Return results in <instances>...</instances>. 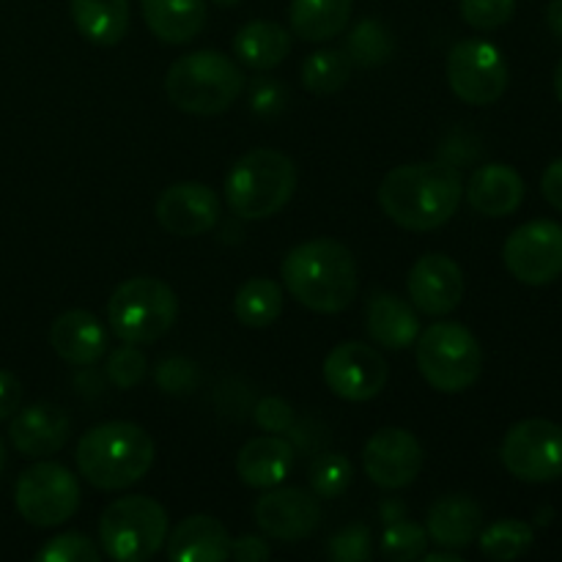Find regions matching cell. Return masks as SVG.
<instances>
[{"label": "cell", "instance_id": "6da1fadb", "mask_svg": "<svg viewBox=\"0 0 562 562\" xmlns=\"http://www.w3.org/2000/svg\"><path fill=\"white\" fill-rule=\"evenodd\" d=\"M464 198L461 173L448 162H412L393 168L379 184V206L395 225L415 234L442 228Z\"/></svg>", "mask_w": 562, "mask_h": 562}, {"label": "cell", "instance_id": "7a4b0ae2", "mask_svg": "<svg viewBox=\"0 0 562 562\" xmlns=\"http://www.w3.org/2000/svg\"><path fill=\"white\" fill-rule=\"evenodd\" d=\"M283 285L307 311L340 313L360 289L357 261L349 247L335 239L302 241L283 258Z\"/></svg>", "mask_w": 562, "mask_h": 562}, {"label": "cell", "instance_id": "3957f363", "mask_svg": "<svg viewBox=\"0 0 562 562\" xmlns=\"http://www.w3.org/2000/svg\"><path fill=\"white\" fill-rule=\"evenodd\" d=\"M77 470L99 492H121L148 475L154 439L137 423L110 420L88 428L77 445Z\"/></svg>", "mask_w": 562, "mask_h": 562}, {"label": "cell", "instance_id": "277c9868", "mask_svg": "<svg viewBox=\"0 0 562 562\" xmlns=\"http://www.w3.org/2000/svg\"><path fill=\"white\" fill-rule=\"evenodd\" d=\"M245 75L223 53L198 49L181 55L165 75V93L170 104L190 115H220L239 99Z\"/></svg>", "mask_w": 562, "mask_h": 562}, {"label": "cell", "instance_id": "5b68a950", "mask_svg": "<svg viewBox=\"0 0 562 562\" xmlns=\"http://www.w3.org/2000/svg\"><path fill=\"white\" fill-rule=\"evenodd\" d=\"M296 165L274 148H252L225 179V201L241 220L274 217L296 190Z\"/></svg>", "mask_w": 562, "mask_h": 562}, {"label": "cell", "instance_id": "8992f818", "mask_svg": "<svg viewBox=\"0 0 562 562\" xmlns=\"http://www.w3.org/2000/svg\"><path fill=\"white\" fill-rule=\"evenodd\" d=\"M415 346L423 379L439 393H464L481 379V344L464 324L434 322L417 335Z\"/></svg>", "mask_w": 562, "mask_h": 562}, {"label": "cell", "instance_id": "52a82bcc", "mask_svg": "<svg viewBox=\"0 0 562 562\" xmlns=\"http://www.w3.org/2000/svg\"><path fill=\"white\" fill-rule=\"evenodd\" d=\"M179 316L176 291L159 278H132L113 291L108 324L121 344H154L170 333Z\"/></svg>", "mask_w": 562, "mask_h": 562}, {"label": "cell", "instance_id": "ba28073f", "mask_svg": "<svg viewBox=\"0 0 562 562\" xmlns=\"http://www.w3.org/2000/svg\"><path fill=\"white\" fill-rule=\"evenodd\" d=\"M170 521L162 505L151 497H121L104 508L99 541L108 558L119 562L151 560L168 541Z\"/></svg>", "mask_w": 562, "mask_h": 562}, {"label": "cell", "instance_id": "9c48e42d", "mask_svg": "<svg viewBox=\"0 0 562 562\" xmlns=\"http://www.w3.org/2000/svg\"><path fill=\"white\" fill-rule=\"evenodd\" d=\"M14 505L27 525L58 527L80 508V481L64 464L38 461L16 481Z\"/></svg>", "mask_w": 562, "mask_h": 562}, {"label": "cell", "instance_id": "30bf717a", "mask_svg": "<svg viewBox=\"0 0 562 562\" xmlns=\"http://www.w3.org/2000/svg\"><path fill=\"white\" fill-rule=\"evenodd\" d=\"M505 470L525 483H552L562 477V426L552 420H521L508 428L499 448Z\"/></svg>", "mask_w": 562, "mask_h": 562}, {"label": "cell", "instance_id": "8fae6325", "mask_svg": "<svg viewBox=\"0 0 562 562\" xmlns=\"http://www.w3.org/2000/svg\"><path fill=\"white\" fill-rule=\"evenodd\" d=\"M510 71L503 53L483 38H464L448 55V86L461 102L486 108L508 91Z\"/></svg>", "mask_w": 562, "mask_h": 562}, {"label": "cell", "instance_id": "7c38bea8", "mask_svg": "<svg viewBox=\"0 0 562 562\" xmlns=\"http://www.w3.org/2000/svg\"><path fill=\"white\" fill-rule=\"evenodd\" d=\"M503 261L525 285H549L562 274V225L532 220L505 239Z\"/></svg>", "mask_w": 562, "mask_h": 562}, {"label": "cell", "instance_id": "4fadbf2b", "mask_svg": "<svg viewBox=\"0 0 562 562\" xmlns=\"http://www.w3.org/2000/svg\"><path fill=\"white\" fill-rule=\"evenodd\" d=\"M387 379V360L373 346L360 344V340L338 344L324 360V382L329 393L351 404L376 398Z\"/></svg>", "mask_w": 562, "mask_h": 562}, {"label": "cell", "instance_id": "5bb4252c", "mask_svg": "<svg viewBox=\"0 0 562 562\" xmlns=\"http://www.w3.org/2000/svg\"><path fill=\"white\" fill-rule=\"evenodd\" d=\"M366 472L379 488L398 492L417 481L423 470V448L415 434L404 428H379L366 445Z\"/></svg>", "mask_w": 562, "mask_h": 562}, {"label": "cell", "instance_id": "9a60e30c", "mask_svg": "<svg viewBox=\"0 0 562 562\" xmlns=\"http://www.w3.org/2000/svg\"><path fill=\"white\" fill-rule=\"evenodd\" d=\"M256 525L274 541L294 543L313 536L322 525V503L302 488L272 486L256 503Z\"/></svg>", "mask_w": 562, "mask_h": 562}, {"label": "cell", "instance_id": "2e32d148", "mask_svg": "<svg viewBox=\"0 0 562 562\" xmlns=\"http://www.w3.org/2000/svg\"><path fill=\"white\" fill-rule=\"evenodd\" d=\"M406 289H409V300L417 311L442 318L453 313L464 300V272L445 252H426L409 269Z\"/></svg>", "mask_w": 562, "mask_h": 562}, {"label": "cell", "instance_id": "e0dca14e", "mask_svg": "<svg viewBox=\"0 0 562 562\" xmlns=\"http://www.w3.org/2000/svg\"><path fill=\"white\" fill-rule=\"evenodd\" d=\"M217 220V192L198 181H181V184L168 187L157 201V223L173 236L209 234Z\"/></svg>", "mask_w": 562, "mask_h": 562}, {"label": "cell", "instance_id": "ac0fdd59", "mask_svg": "<svg viewBox=\"0 0 562 562\" xmlns=\"http://www.w3.org/2000/svg\"><path fill=\"white\" fill-rule=\"evenodd\" d=\"M71 420L60 406L31 404L11 415L9 439L25 459H47L69 442Z\"/></svg>", "mask_w": 562, "mask_h": 562}, {"label": "cell", "instance_id": "d6986e66", "mask_svg": "<svg viewBox=\"0 0 562 562\" xmlns=\"http://www.w3.org/2000/svg\"><path fill=\"white\" fill-rule=\"evenodd\" d=\"M464 195L483 217H510L525 201V181L510 165L488 162L470 176Z\"/></svg>", "mask_w": 562, "mask_h": 562}, {"label": "cell", "instance_id": "ffe728a7", "mask_svg": "<svg viewBox=\"0 0 562 562\" xmlns=\"http://www.w3.org/2000/svg\"><path fill=\"white\" fill-rule=\"evenodd\" d=\"M296 461V448L280 434H263L250 439L236 456V475L250 488L280 486L291 475Z\"/></svg>", "mask_w": 562, "mask_h": 562}, {"label": "cell", "instance_id": "44dd1931", "mask_svg": "<svg viewBox=\"0 0 562 562\" xmlns=\"http://www.w3.org/2000/svg\"><path fill=\"white\" fill-rule=\"evenodd\" d=\"M49 344L69 366H93L108 351V329L93 313L69 311L53 322Z\"/></svg>", "mask_w": 562, "mask_h": 562}, {"label": "cell", "instance_id": "7402d4cb", "mask_svg": "<svg viewBox=\"0 0 562 562\" xmlns=\"http://www.w3.org/2000/svg\"><path fill=\"white\" fill-rule=\"evenodd\" d=\"M483 525V510L475 499L464 494H448L428 508V541L442 549H467L477 541Z\"/></svg>", "mask_w": 562, "mask_h": 562}, {"label": "cell", "instance_id": "603a6c76", "mask_svg": "<svg viewBox=\"0 0 562 562\" xmlns=\"http://www.w3.org/2000/svg\"><path fill=\"white\" fill-rule=\"evenodd\" d=\"M231 541L214 516L195 514L176 525L168 538V560L173 562H225L231 560Z\"/></svg>", "mask_w": 562, "mask_h": 562}, {"label": "cell", "instance_id": "cb8c5ba5", "mask_svg": "<svg viewBox=\"0 0 562 562\" xmlns=\"http://www.w3.org/2000/svg\"><path fill=\"white\" fill-rule=\"evenodd\" d=\"M366 329L373 344L390 351H404L420 335V318L406 300L395 294H376L368 302Z\"/></svg>", "mask_w": 562, "mask_h": 562}, {"label": "cell", "instance_id": "d4e9b609", "mask_svg": "<svg viewBox=\"0 0 562 562\" xmlns=\"http://www.w3.org/2000/svg\"><path fill=\"white\" fill-rule=\"evenodd\" d=\"M148 31L165 44H190L206 27V0H140Z\"/></svg>", "mask_w": 562, "mask_h": 562}, {"label": "cell", "instance_id": "484cf974", "mask_svg": "<svg viewBox=\"0 0 562 562\" xmlns=\"http://www.w3.org/2000/svg\"><path fill=\"white\" fill-rule=\"evenodd\" d=\"M236 58L256 71H269L283 64L291 53V33L269 20H252L236 33Z\"/></svg>", "mask_w": 562, "mask_h": 562}, {"label": "cell", "instance_id": "4316f807", "mask_svg": "<svg viewBox=\"0 0 562 562\" xmlns=\"http://www.w3.org/2000/svg\"><path fill=\"white\" fill-rule=\"evenodd\" d=\"M77 31L99 47H115L130 31V0H71Z\"/></svg>", "mask_w": 562, "mask_h": 562}, {"label": "cell", "instance_id": "83f0119b", "mask_svg": "<svg viewBox=\"0 0 562 562\" xmlns=\"http://www.w3.org/2000/svg\"><path fill=\"white\" fill-rule=\"evenodd\" d=\"M289 20L302 42H329L349 25L351 0H291Z\"/></svg>", "mask_w": 562, "mask_h": 562}, {"label": "cell", "instance_id": "f1b7e54d", "mask_svg": "<svg viewBox=\"0 0 562 562\" xmlns=\"http://www.w3.org/2000/svg\"><path fill=\"white\" fill-rule=\"evenodd\" d=\"M236 322L250 329H263L274 324L283 313V291L272 278H250L234 300Z\"/></svg>", "mask_w": 562, "mask_h": 562}, {"label": "cell", "instance_id": "f546056e", "mask_svg": "<svg viewBox=\"0 0 562 562\" xmlns=\"http://www.w3.org/2000/svg\"><path fill=\"white\" fill-rule=\"evenodd\" d=\"M351 66L355 64L346 55V49H316L302 64L300 80L316 97H329L349 82Z\"/></svg>", "mask_w": 562, "mask_h": 562}, {"label": "cell", "instance_id": "4dcf8cb0", "mask_svg": "<svg viewBox=\"0 0 562 562\" xmlns=\"http://www.w3.org/2000/svg\"><path fill=\"white\" fill-rule=\"evenodd\" d=\"M532 541H536V532L527 521L519 519H503L488 525L486 530L477 536V543H481V552L486 554L488 560L508 562L521 558L532 549Z\"/></svg>", "mask_w": 562, "mask_h": 562}, {"label": "cell", "instance_id": "1f68e13d", "mask_svg": "<svg viewBox=\"0 0 562 562\" xmlns=\"http://www.w3.org/2000/svg\"><path fill=\"white\" fill-rule=\"evenodd\" d=\"M346 55L351 58V64L362 66V69L387 64L390 55H393V38H390V31L379 20L357 22L355 31L349 33Z\"/></svg>", "mask_w": 562, "mask_h": 562}, {"label": "cell", "instance_id": "d6a6232c", "mask_svg": "<svg viewBox=\"0 0 562 562\" xmlns=\"http://www.w3.org/2000/svg\"><path fill=\"white\" fill-rule=\"evenodd\" d=\"M351 477H355V467L344 453H322L307 472V481L318 499L340 497L351 486Z\"/></svg>", "mask_w": 562, "mask_h": 562}, {"label": "cell", "instance_id": "836d02e7", "mask_svg": "<svg viewBox=\"0 0 562 562\" xmlns=\"http://www.w3.org/2000/svg\"><path fill=\"white\" fill-rule=\"evenodd\" d=\"M428 532L426 527L417 525V521H406L398 519L393 525H387L384 530L382 541H379V549L387 560L393 562H412V560H420L426 554L428 547Z\"/></svg>", "mask_w": 562, "mask_h": 562}, {"label": "cell", "instance_id": "e575fe53", "mask_svg": "<svg viewBox=\"0 0 562 562\" xmlns=\"http://www.w3.org/2000/svg\"><path fill=\"white\" fill-rule=\"evenodd\" d=\"M102 558L97 543L80 532H64L44 543L36 552L38 562H97Z\"/></svg>", "mask_w": 562, "mask_h": 562}, {"label": "cell", "instance_id": "d590c367", "mask_svg": "<svg viewBox=\"0 0 562 562\" xmlns=\"http://www.w3.org/2000/svg\"><path fill=\"white\" fill-rule=\"evenodd\" d=\"M104 371H108V379L115 384V387L132 390L146 379V371H148L146 355H143L135 344H124L115 351H110L108 368H104Z\"/></svg>", "mask_w": 562, "mask_h": 562}, {"label": "cell", "instance_id": "8d00e7d4", "mask_svg": "<svg viewBox=\"0 0 562 562\" xmlns=\"http://www.w3.org/2000/svg\"><path fill=\"white\" fill-rule=\"evenodd\" d=\"M461 16L475 31H497L510 22L516 11V0H461Z\"/></svg>", "mask_w": 562, "mask_h": 562}, {"label": "cell", "instance_id": "74e56055", "mask_svg": "<svg viewBox=\"0 0 562 562\" xmlns=\"http://www.w3.org/2000/svg\"><path fill=\"white\" fill-rule=\"evenodd\" d=\"M371 530L366 525H349L335 532L327 547V554L335 562H366L371 560Z\"/></svg>", "mask_w": 562, "mask_h": 562}, {"label": "cell", "instance_id": "f35d334b", "mask_svg": "<svg viewBox=\"0 0 562 562\" xmlns=\"http://www.w3.org/2000/svg\"><path fill=\"white\" fill-rule=\"evenodd\" d=\"M157 379L159 390L168 395H190L198 387V368L195 362L184 360V357H170L157 366Z\"/></svg>", "mask_w": 562, "mask_h": 562}, {"label": "cell", "instance_id": "ab89813d", "mask_svg": "<svg viewBox=\"0 0 562 562\" xmlns=\"http://www.w3.org/2000/svg\"><path fill=\"white\" fill-rule=\"evenodd\" d=\"M285 93L283 82H278L274 77H258L250 86V110L261 119H274L278 113H283L285 108Z\"/></svg>", "mask_w": 562, "mask_h": 562}, {"label": "cell", "instance_id": "60d3db41", "mask_svg": "<svg viewBox=\"0 0 562 562\" xmlns=\"http://www.w3.org/2000/svg\"><path fill=\"white\" fill-rule=\"evenodd\" d=\"M256 420L263 431L269 434H289L294 428V409L283 398H261L256 406Z\"/></svg>", "mask_w": 562, "mask_h": 562}, {"label": "cell", "instance_id": "b9f144b4", "mask_svg": "<svg viewBox=\"0 0 562 562\" xmlns=\"http://www.w3.org/2000/svg\"><path fill=\"white\" fill-rule=\"evenodd\" d=\"M231 558L239 562H267L272 558V549L263 538L258 536H241L231 541Z\"/></svg>", "mask_w": 562, "mask_h": 562}, {"label": "cell", "instance_id": "7bdbcfd3", "mask_svg": "<svg viewBox=\"0 0 562 562\" xmlns=\"http://www.w3.org/2000/svg\"><path fill=\"white\" fill-rule=\"evenodd\" d=\"M20 401H22L20 379H16L11 371H3V368H0V423L11 420V415L20 409Z\"/></svg>", "mask_w": 562, "mask_h": 562}, {"label": "cell", "instance_id": "ee69618b", "mask_svg": "<svg viewBox=\"0 0 562 562\" xmlns=\"http://www.w3.org/2000/svg\"><path fill=\"white\" fill-rule=\"evenodd\" d=\"M541 192L549 201V206H554L562 212V157L554 159L541 176Z\"/></svg>", "mask_w": 562, "mask_h": 562}, {"label": "cell", "instance_id": "f6af8a7d", "mask_svg": "<svg viewBox=\"0 0 562 562\" xmlns=\"http://www.w3.org/2000/svg\"><path fill=\"white\" fill-rule=\"evenodd\" d=\"M379 514H382L384 525H393V521L406 519L404 503H395V499H390V503H382V508H379Z\"/></svg>", "mask_w": 562, "mask_h": 562}, {"label": "cell", "instance_id": "bcb514c9", "mask_svg": "<svg viewBox=\"0 0 562 562\" xmlns=\"http://www.w3.org/2000/svg\"><path fill=\"white\" fill-rule=\"evenodd\" d=\"M547 22H549V27H552L554 36L562 42V0H552V3H549Z\"/></svg>", "mask_w": 562, "mask_h": 562}, {"label": "cell", "instance_id": "7dc6e473", "mask_svg": "<svg viewBox=\"0 0 562 562\" xmlns=\"http://www.w3.org/2000/svg\"><path fill=\"white\" fill-rule=\"evenodd\" d=\"M423 562H464L456 554V549H445V552H431V554H423Z\"/></svg>", "mask_w": 562, "mask_h": 562}, {"label": "cell", "instance_id": "c3c4849f", "mask_svg": "<svg viewBox=\"0 0 562 562\" xmlns=\"http://www.w3.org/2000/svg\"><path fill=\"white\" fill-rule=\"evenodd\" d=\"M554 93H558V99L562 102V58H560L558 69H554Z\"/></svg>", "mask_w": 562, "mask_h": 562}, {"label": "cell", "instance_id": "681fc988", "mask_svg": "<svg viewBox=\"0 0 562 562\" xmlns=\"http://www.w3.org/2000/svg\"><path fill=\"white\" fill-rule=\"evenodd\" d=\"M214 5H223V9H231V5H236V3H241V0H212Z\"/></svg>", "mask_w": 562, "mask_h": 562}, {"label": "cell", "instance_id": "f907efd6", "mask_svg": "<svg viewBox=\"0 0 562 562\" xmlns=\"http://www.w3.org/2000/svg\"><path fill=\"white\" fill-rule=\"evenodd\" d=\"M3 467H5V445L3 439H0V472H3Z\"/></svg>", "mask_w": 562, "mask_h": 562}]
</instances>
